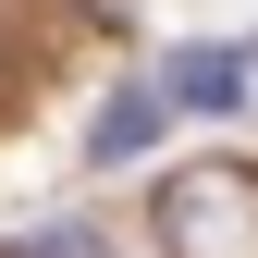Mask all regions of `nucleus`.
I'll use <instances>...</instances> for the list:
<instances>
[{"instance_id":"3","label":"nucleus","mask_w":258,"mask_h":258,"mask_svg":"<svg viewBox=\"0 0 258 258\" xmlns=\"http://www.w3.org/2000/svg\"><path fill=\"white\" fill-rule=\"evenodd\" d=\"M13 258H111V246H99V234H86V221H49V234H25Z\"/></svg>"},{"instance_id":"2","label":"nucleus","mask_w":258,"mask_h":258,"mask_svg":"<svg viewBox=\"0 0 258 258\" xmlns=\"http://www.w3.org/2000/svg\"><path fill=\"white\" fill-rule=\"evenodd\" d=\"M148 136H160V86H123V99L86 123V160H136Z\"/></svg>"},{"instance_id":"1","label":"nucleus","mask_w":258,"mask_h":258,"mask_svg":"<svg viewBox=\"0 0 258 258\" xmlns=\"http://www.w3.org/2000/svg\"><path fill=\"white\" fill-rule=\"evenodd\" d=\"M172 99H184V111H234V99H246V49H184V61H172Z\"/></svg>"}]
</instances>
